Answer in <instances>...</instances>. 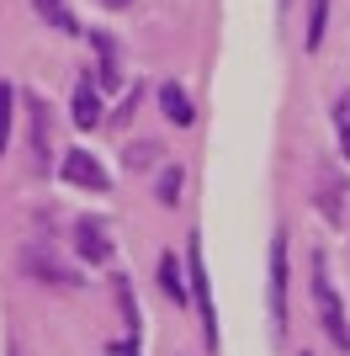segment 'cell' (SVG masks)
<instances>
[{
  "instance_id": "obj_9",
  "label": "cell",
  "mask_w": 350,
  "mask_h": 356,
  "mask_svg": "<svg viewBox=\"0 0 350 356\" xmlns=\"http://www.w3.org/2000/svg\"><path fill=\"white\" fill-rule=\"evenodd\" d=\"M160 287H165V298H175V309H181V303H186V293H191L186 266L175 261V250H165V255H160Z\"/></svg>"
},
{
  "instance_id": "obj_8",
  "label": "cell",
  "mask_w": 350,
  "mask_h": 356,
  "mask_svg": "<svg viewBox=\"0 0 350 356\" xmlns=\"http://www.w3.org/2000/svg\"><path fill=\"white\" fill-rule=\"evenodd\" d=\"M27 271L38 277V282H48V287H80V277H74V271H64L58 261H48L43 250H27Z\"/></svg>"
},
{
  "instance_id": "obj_4",
  "label": "cell",
  "mask_w": 350,
  "mask_h": 356,
  "mask_svg": "<svg viewBox=\"0 0 350 356\" xmlns=\"http://www.w3.org/2000/svg\"><path fill=\"white\" fill-rule=\"evenodd\" d=\"M64 181H69V186H85V192H106V186H112L101 160H96L90 149H69V154H64Z\"/></svg>"
},
{
  "instance_id": "obj_6",
  "label": "cell",
  "mask_w": 350,
  "mask_h": 356,
  "mask_svg": "<svg viewBox=\"0 0 350 356\" xmlns=\"http://www.w3.org/2000/svg\"><path fill=\"white\" fill-rule=\"evenodd\" d=\"M106 112H101V90L90 86V74L74 86V128H101Z\"/></svg>"
},
{
  "instance_id": "obj_12",
  "label": "cell",
  "mask_w": 350,
  "mask_h": 356,
  "mask_svg": "<svg viewBox=\"0 0 350 356\" xmlns=\"http://www.w3.org/2000/svg\"><path fill=\"white\" fill-rule=\"evenodd\" d=\"M319 208H324V218H329V223H345V202H340L335 170H324V176H319Z\"/></svg>"
},
{
  "instance_id": "obj_17",
  "label": "cell",
  "mask_w": 350,
  "mask_h": 356,
  "mask_svg": "<svg viewBox=\"0 0 350 356\" xmlns=\"http://www.w3.org/2000/svg\"><path fill=\"white\" fill-rule=\"evenodd\" d=\"M122 160H128V170H144V165L160 160V144H128V154H122Z\"/></svg>"
},
{
  "instance_id": "obj_19",
  "label": "cell",
  "mask_w": 350,
  "mask_h": 356,
  "mask_svg": "<svg viewBox=\"0 0 350 356\" xmlns=\"http://www.w3.org/2000/svg\"><path fill=\"white\" fill-rule=\"evenodd\" d=\"M101 6H106V11H128L133 0H101Z\"/></svg>"
},
{
  "instance_id": "obj_7",
  "label": "cell",
  "mask_w": 350,
  "mask_h": 356,
  "mask_svg": "<svg viewBox=\"0 0 350 356\" xmlns=\"http://www.w3.org/2000/svg\"><path fill=\"white\" fill-rule=\"evenodd\" d=\"M27 112H32V154H38V170H43V165H48V138H53L48 102H43V96H27Z\"/></svg>"
},
{
  "instance_id": "obj_15",
  "label": "cell",
  "mask_w": 350,
  "mask_h": 356,
  "mask_svg": "<svg viewBox=\"0 0 350 356\" xmlns=\"http://www.w3.org/2000/svg\"><path fill=\"white\" fill-rule=\"evenodd\" d=\"M181 165H165L160 170V186H154V202H160V208H175V202H181Z\"/></svg>"
},
{
  "instance_id": "obj_2",
  "label": "cell",
  "mask_w": 350,
  "mask_h": 356,
  "mask_svg": "<svg viewBox=\"0 0 350 356\" xmlns=\"http://www.w3.org/2000/svg\"><path fill=\"white\" fill-rule=\"evenodd\" d=\"M287 229H276L271 234V282H265V309H271V335H287Z\"/></svg>"
},
{
  "instance_id": "obj_3",
  "label": "cell",
  "mask_w": 350,
  "mask_h": 356,
  "mask_svg": "<svg viewBox=\"0 0 350 356\" xmlns=\"http://www.w3.org/2000/svg\"><path fill=\"white\" fill-rule=\"evenodd\" d=\"M186 282H191V298H197V309H202V335H207V346L218 351V309H212V282H207L202 239H197V234H191V245H186Z\"/></svg>"
},
{
  "instance_id": "obj_18",
  "label": "cell",
  "mask_w": 350,
  "mask_h": 356,
  "mask_svg": "<svg viewBox=\"0 0 350 356\" xmlns=\"http://www.w3.org/2000/svg\"><path fill=\"white\" fill-rule=\"evenodd\" d=\"M335 134H340V154L350 160V96L335 106Z\"/></svg>"
},
{
  "instance_id": "obj_16",
  "label": "cell",
  "mask_w": 350,
  "mask_h": 356,
  "mask_svg": "<svg viewBox=\"0 0 350 356\" xmlns=\"http://www.w3.org/2000/svg\"><path fill=\"white\" fill-rule=\"evenodd\" d=\"M38 6V16H43L48 27H58V32H74V16H69V0H32Z\"/></svg>"
},
{
  "instance_id": "obj_20",
  "label": "cell",
  "mask_w": 350,
  "mask_h": 356,
  "mask_svg": "<svg viewBox=\"0 0 350 356\" xmlns=\"http://www.w3.org/2000/svg\"><path fill=\"white\" fill-rule=\"evenodd\" d=\"M276 6H281V11H287V6H292V0H276Z\"/></svg>"
},
{
  "instance_id": "obj_21",
  "label": "cell",
  "mask_w": 350,
  "mask_h": 356,
  "mask_svg": "<svg viewBox=\"0 0 350 356\" xmlns=\"http://www.w3.org/2000/svg\"><path fill=\"white\" fill-rule=\"evenodd\" d=\"M303 356H308V351H303Z\"/></svg>"
},
{
  "instance_id": "obj_14",
  "label": "cell",
  "mask_w": 350,
  "mask_h": 356,
  "mask_svg": "<svg viewBox=\"0 0 350 356\" xmlns=\"http://www.w3.org/2000/svg\"><path fill=\"white\" fill-rule=\"evenodd\" d=\"M11 122H16V86L0 80V154L11 149Z\"/></svg>"
},
{
  "instance_id": "obj_11",
  "label": "cell",
  "mask_w": 350,
  "mask_h": 356,
  "mask_svg": "<svg viewBox=\"0 0 350 356\" xmlns=\"http://www.w3.org/2000/svg\"><path fill=\"white\" fill-rule=\"evenodd\" d=\"M160 106H165V118H170L175 128H191V122H197V106H191V96L181 86H160Z\"/></svg>"
},
{
  "instance_id": "obj_5",
  "label": "cell",
  "mask_w": 350,
  "mask_h": 356,
  "mask_svg": "<svg viewBox=\"0 0 350 356\" xmlns=\"http://www.w3.org/2000/svg\"><path fill=\"white\" fill-rule=\"evenodd\" d=\"M74 250L85 255L90 266H106V261H112V239H106V223H80V229H74Z\"/></svg>"
},
{
  "instance_id": "obj_10",
  "label": "cell",
  "mask_w": 350,
  "mask_h": 356,
  "mask_svg": "<svg viewBox=\"0 0 350 356\" xmlns=\"http://www.w3.org/2000/svg\"><path fill=\"white\" fill-rule=\"evenodd\" d=\"M90 48H96V86H117L122 80V70H117V43L106 38V32H90Z\"/></svg>"
},
{
  "instance_id": "obj_13",
  "label": "cell",
  "mask_w": 350,
  "mask_h": 356,
  "mask_svg": "<svg viewBox=\"0 0 350 356\" xmlns=\"http://www.w3.org/2000/svg\"><path fill=\"white\" fill-rule=\"evenodd\" d=\"M324 27H329V0H308V27H303V48L308 54L324 43Z\"/></svg>"
},
{
  "instance_id": "obj_1",
  "label": "cell",
  "mask_w": 350,
  "mask_h": 356,
  "mask_svg": "<svg viewBox=\"0 0 350 356\" xmlns=\"http://www.w3.org/2000/svg\"><path fill=\"white\" fill-rule=\"evenodd\" d=\"M313 303H319L324 335H329L340 351H350V319H345V303H340L335 282H329V261H324V255H313Z\"/></svg>"
}]
</instances>
